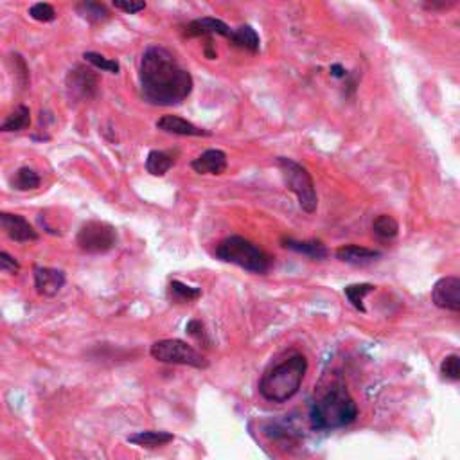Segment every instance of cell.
<instances>
[{"label":"cell","mask_w":460,"mask_h":460,"mask_svg":"<svg viewBox=\"0 0 460 460\" xmlns=\"http://www.w3.org/2000/svg\"><path fill=\"white\" fill-rule=\"evenodd\" d=\"M142 97L155 107H176L191 95L193 76L166 47H148L139 69Z\"/></svg>","instance_id":"obj_1"},{"label":"cell","mask_w":460,"mask_h":460,"mask_svg":"<svg viewBox=\"0 0 460 460\" xmlns=\"http://www.w3.org/2000/svg\"><path fill=\"white\" fill-rule=\"evenodd\" d=\"M173 441H175V435L173 434H169V432H156V430L137 432V434H132L128 437V442L148 449L162 448V446L169 444V442Z\"/></svg>","instance_id":"obj_17"},{"label":"cell","mask_w":460,"mask_h":460,"mask_svg":"<svg viewBox=\"0 0 460 460\" xmlns=\"http://www.w3.org/2000/svg\"><path fill=\"white\" fill-rule=\"evenodd\" d=\"M31 124V112L29 108L23 107V105H18L11 114L6 117V121L0 124V132L4 134H9V132H22V129H27Z\"/></svg>","instance_id":"obj_21"},{"label":"cell","mask_w":460,"mask_h":460,"mask_svg":"<svg viewBox=\"0 0 460 460\" xmlns=\"http://www.w3.org/2000/svg\"><path fill=\"white\" fill-rule=\"evenodd\" d=\"M76 11L81 18L88 20L92 23H103L110 18V11L101 2H80L76 6Z\"/></svg>","instance_id":"obj_22"},{"label":"cell","mask_w":460,"mask_h":460,"mask_svg":"<svg viewBox=\"0 0 460 460\" xmlns=\"http://www.w3.org/2000/svg\"><path fill=\"white\" fill-rule=\"evenodd\" d=\"M0 227L4 228L6 234L16 243H29V241H36L40 237L35 227L20 214L0 213Z\"/></svg>","instance_id":"obj_10"},{"label":"cell","mask_w":460,"mask_h":460,"mask_svg":"<svg viewBox=\"0 0 460 460\" xmlns=\"http://www.w3.org/2000/svg\"><path fill=\"white\" fill-rule=\"evenodd\" d=\"M83 58L87 63L92 65V67L105 70V73L119 74V70H121V65H119L117 60H110V58L103 56V54L100 53H92V50H88V53L83 54Z\"/></svg>","instance_id":"obj_26"},{"label":"cell","mask_w":460,"mask_h":460,"mask_svg":"<svg viewBox=\"0 0 460 460\" xmlns=\"http://www.w3.org/2000/svg\"><path fill=\"white\" fill-rule=\"evenodd\" d=\"M230 43L237 47V49H243L247 53L255 54L261 47V40H259V35L255 33V29L252 26H240L237 29H232V35H230Z\"/></svg>","instance_id":"obj_18"},{"label":"cell","mask_w":460,"mask_h":460,"mask_svg":"<svg viewBox=\"0 0 460 460\" xmlns=\"http://www.w3.org/2000/svg\"><path fill=\"white\" fill-rule=\"evenodd\" d=\"M114 8L119 9V11L135 15V13L144 11L146 2H137V0H114Z\"/></svg>","instance_id":"obj_29"},{"label":"cell","mask_w":460,"mask_h":460,"mask_svg":"<svg viewBox=\"0 0 460 460\" xmlns=\"http://www.w3.org/2000/svg\"><path fill=\"white\" fill-rule=\"evenodd\" d=\"M186 333L189 336H193L194 340H198V342L209 343V340L205 336V326L200 320H189L186 326Z\"/></svg>","instance_id":"obj_30"},{"label":"cell","mask_w":460,"mask_h":460,"mask_svg":"<svg viewBox=\"0 0 460 460\" xmlns=\"http://www.w3.org/2000/svg\"><path fill=\"white\" fill-rule=\"evenodd\" d=\"M373 230L380 240H394V237L400 234V223L392 216H388V214H380V216L373 221Z\"/></svg>","instance_id":"obj_23"},{"label":"cell","mask_w":460,"mask_h":460,"mask_svg":"<svg viewBox=\"0 0 460 460\" xmlns=\"http://www.w3.org/2000/svg\"><path fill=\"white\" fill-rule=\"evenodd\" d=\"M175 162L176 159L173 153L153 149V151L148 153V159H146V169H148L149 175L164 176L175 166Z\"/></svg>","instance_id":"obj_19"},{"label":"cell","mask_w":460,"mask_h":460,"mask_svg":"<svg viewBox=\"0 0 460 460\" xmlns=\"http://www.w3.org/2000/svg\"><path fill=\"white\" fill-rule=\"evenodd\" d=\"M156 128L164 134L180 135V137H205V135H209V132L198 128L196 124L189 122L187 119L178 117V115H162L156 121Z\"/></svg>","instance_id":"obj_12"},{"label":"cell","mask_w":460,"mask_h":460,"mask_svg":"<svg viewBox=\"0 0 460 460\" xmlns=\"http://www.w3.org/2000/svg\"><path fill=\"white\" fill-rule=\"evenodd\" d=\"M76 243L87 254H107L117 245V230L107 221H87L81 225Z\"/></svg>","instance_id":"obj_7"},{"label":"cell","mask_w":460,"mask_h":460,"mask_svg":"<svg viewBox=\"0 0 460 460\" xmlns=\"http://www.w3.org/2000/svg\"><path fill=\"white\" fill-rule=\"evenodd\" d=\"M149 354H151L153 360L160 361V363H168V365H186L193 367V369H207L209 367V360L200 351L178 338L159 340L149 347Z\"/></svg>","instance_id":"obj_6"},{"label":"cell","mask_w":460,"mask_h":460,"mask_svg":"<svg viewBox=\"0 0 460 460\" xmlns=\"http://www.w3.org/2000/svg\"><path fill=\"white\" fill-rule=\"evenodd\" d=\"M374 289H376V286L374 284H369V282H361V284L346 286V288H343V293H346V297L349 299V302L358 309V311L367 313L365 306H363V299H365L369 293H373Z\"/></svg>","instance_id":"obj_24"},{"label":"cell","mask_w":460,"mask_h":460,"mask_svg":"<svg viewBox=\"0 0 460 460\" xmlns=\"http://www.w3.org/2000/svg\"><path fill=\"white\" fill-rule=\"evenodd\" d=\"M453 6H455V2H428V4H424V8L426 9H449V8H453Z\"/></svg>","instance_id":"obj_32"},{"label":"cell","mask_w":460,"mask_h":460,"mask_svg":"<svg viewBox=\"0 0 460 460\" xmlns=\"http://www.w3.org/2000/svg\"><path fill=\"white\" fill-rule=\"evenodd\" d=\"M169 299H171L175 304H189V302L198 301L202 297V289L194 288V286L183 284L182 281H171L169 282Z\"/></svg>","instance_id":"obj_20"},{"label":"cell","mask_w":460,"mask_h":460,"mask_svg":"<svg viewBox=\"0 0 460 460\" xmlns=\"http://www.w3.org/2000/svg\"><path fill=\"white\" fill-rule=\"evenodd\" d=\"M441 374L449 381L460 380V358L459 354H449L442 360L441 363Z\"/></svg>","instance_id":"obj_27"},{"label":"cell","mask_w":460,"mask_h":460,"mask_svg":"<svg viewBox=\"0 0 460 460\" xmlns=\"http://www.w3.org/2000/svg\"><path fill=\"white\" fill-rule=\"evenodd\" d=\"M432 301L446 311H460V279L455 275L439 279L432 288Z\"/></svg>","instance_id":"obj_8"},{"label":"cell","mask_w":460,"mask_h":460,"mask_svg":"<svg viewBox=\"0 0 460 460\" xmlns=\"http://www.w3.org/2000/svg\"><path fill=\"white\" fill-rule=\"evenodd\" d=\"M358 410L353 396L342 380L331 381V385L311 403L309 419L311 426L319 432L338 430L356 421Z\"/></svg>","instance_id":"obj_2"},{"label":"cell","mask_w":460,"mask_h":460,"mask_svg":"<svg viewBox=\"0 0 460 460\" xmlns=\"http://www.w3.org/2000/svg\"><path fill=\"white\" fill-rule=\"evenodd\" d=\"M381 257V252L370 250V248L360 247V245H343L336 250V259L347 264H354V267H363L369 262L376 261Z\"/></svg>","instance_id":"obj_15"},{"label":"cell","mask_w":460,"mask_h":460,"mask_svg":"<svg viewBox=\"0 0 460 460\" xmlns=\"http://www.w3.org/2000/svg\"><path fill=\"white\" fill-rule=\"evenodd\" d=\"M29 15L31 18H35L36 22L47 23V22H53V20L56 18V9H54L50 4H47V2H38V4L31 6Z\"/></svg>","instance_id":"obj_28"},{"label":"cell","mask_w":460,"mask_h":460,"mask_svg":"<svg viewBox=\"0 0 460 460\" xmlns=\"http://www.w3.org/2000/svg\"><path fill=\"white\" fill-rule=\"evenodd\" d=\"M331 76L346 77L347 73H346V69H343L342 65H331Z\"/></svg>","instance_id":"obj_33"},{"label":"cell","mask_w":460,"mask_h":460,"mask_svg":"<svg viewBox=\"0 0 460 460\" xmlns=\"http://www.w3.org/2000/svg\"><path fill=\"white\" fill-rule=\"evenodd\" d=\"M35 288L42 297H56L67 282L65 272L49 267H35Z\"/></svg>","instance_id":"obj_11"},{"label":"cell","mask_w":460,"mask_h":460,"mask_svg":"<svg viewBox=\"0 0 460 460\" xmlns=\"http://www.w3.org/2000/svg\"><path fill=\"white\" fill-rule=\"evenodd\" d=\"M216 257L230 262L252 274H267L272 267V257L243 236H228L216 247Z\"/></svg>","instance_id":"obj_4"},{"label":"cell","mask_w":460,"mask_h":460,"mask_svg":"<svg viewBox=\"0 0 460 460\" xmlns=\"http://www.w3.org/2000/svg\"><path fill=\"white\" fill-rule=\"evenodd\" d=\"M282 247L291 252H297V254L308 255L309 259H315V261H322V259H326L329 255V250H327L326 245L316 240L295 241L291 237H288V240H282Z\"/></svg>","instance_id":"obj_16"},{"label":"cell","mask_w":460,"mask_h":460,"mask_svg":"<svg viewBox=\"0 0 460 460\" xmlns=\"http://www.w3.org/2000/svg\"><path fill=\"white\" fill-rule=\"evenodd\" d=\"M227 153L221 149H207L191 162V168L200 175H223L227 169Z\"/></svg>","instance_id":"obj_13"},{"label":"cell","mask_w":460,"mask_h":460,"mask_svg":"<svg viewBox=\"0 0 460 460\" xmlns=\"http://www.w3.org/2000/svg\"><path fill=\"white\" fill-rule=\"evenodd\" d=\"M277 166L281 169L286 187L297 196L299 207L306 214L315 213L316 207H319V196H316L315 182H313L308 169L302 164L286 159V156H279Z\"/></svg>","instance_id":"obj_5"},{"label":"cell","mask_w":460,"mask_h":460,"mask_svg":"<svg viewBox=\"0 0 460 460\" xmlns=\"http://www.w3.org/2000/svg\"><path fill=\"white\" fill-rule=\"evenodd\" d=\"M20 270V264L13 255L8 252L0 250V272H9V274H16Z\"/></svg>","instance_id":"obj_31"},{"label":"cell","mask_w":460,"mask_h":460,"mask_svg":"<svg viewBox=\"0 0 460 460\" xmlns=\"http://www.w3.org/2000/svg\"><path fill=\"white\" fill-rule=\"evenodd\" d=\"M223 36V38H230L232 29L223 22V20L213 18V16H203V18H196L186 27V36L189 38H196V36Z\"/></svg>","instance_id":"obj_14"},{"label":"cell","mask_w":460,"mask_h":460,"mask_svg":"<svg viewBox=\"0 0 460 460\" xmlns=\"http://www.w3.org/2000/svg\"><path fill=\"white\" fill-rule=\"evenodd\" d=\"M97 85H100V80H97L95 73H92L90 69H85V67H76L67 76V90H69L70 100L73 97L77 101L90 100L97 92Z\"/></svg>","instance_id":"obj_9"},{"label":"cell","mask_w":460,"mask_h":460,"mask_svg":"<svg viewBox=\"0 0 460 460\" xmlns=\"http://www.w3.org/2000/svg\"><path fill=\"white\" fill-rule=\"evenodd\" d=\"M40 183H42L40 176L29 168H20L11 178V187L16 191H35L38 189Z\"/></svg>","instance_id":"obj_25"},{"label":"cell","mask_w":460,"mask_h":460,"mask_svg":"<svg viewBox=\"0 0 460 460\" xmlns=\"http://www.w3.org/2000/svg\"><path fill=\"white\" fill-rule=\"evenodd\" d=\"M308 373V360L304 354L293 353L277 361L259 380V394L270 403H286L301 390Z\"/></svg>","instance_id":"obj_3"}]
</instances>
